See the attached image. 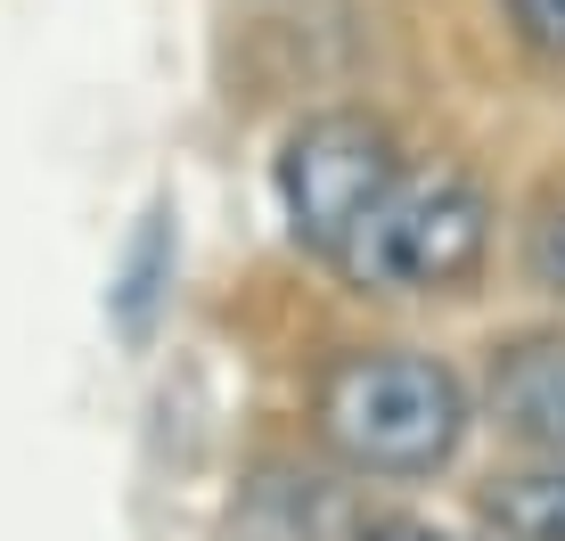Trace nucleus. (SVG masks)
Returning <instances> with one entry per match:
<instances>
[{"label": "nucleus", "mask_w": 565, "mask_h": 541, "mask_svg": "<svg viewBox=\"0 0 565 541\" xmlns=\"http://www.w3.org/2000/svg\"><path fill=\"white\" fill-rule=\"evenodd\" d=\"M411 165L402 140L385 124H369L353 107H328V115H303L279 148V205H287V230H296L303 255H337V238L369 214L394 172Z\"/></svg>", "instance_id": "nucleus-3"}, {"label": "nucleus", "mask_w": 565, "mask_h": 541, "mask_svg": "<svg viewBox=\"0 0 565 541\" xmlns=\"http://www.w3.org/2000/svg\"><path fill=\"white\" fill-rule=\"evenodd\" d=\"M533 279L550 287V296H565V205L533 230Z\"/></svg>", "instance_id": "nucleus-9"}, {"label": "nucleus", "mask_w": 565, "mask_h": 541, "mask_svg": "<svg viewBox=\"0 0 565 541\" xmlns=\"http://www.w3.org/2000/svg\"><path fill=\"white\" fill-rule=\"evenodd\" d=\"M361 500L320 468H287L270 459L238 485V509H230V541H361Z\"/></svg>", "instance_id": "nucleus-5"}, {"label": "nucleus", "mask_w": 565, "mask_h": 541, "mask_svg": "<svg viewBox=\"0 0 565 541\" xmlns=\"http://www.w3.org/2000/svg\"><path fill=\"white\" fill-rule=\"evenodd\" d=\"M164 279H172V214L156 205V214L140 222V238H131V255H124V279H115V328H124L131 344L156 328Z\"/></svg>", "instance_id": "nucleus-7"}, {"label": "nucleus", "mask_w": 565, "mask_h": 541, "mask_svg": "<svg viewBox=\"0 0 565 541\" xmlns=\"http://www.w3.org/2000/svg\"><path fill=\"white\" fill-rule=\"evenodd\" d=\"M483 411L492 427L541 459H565V328H533V337L492 344L483 370Z\"/></svg>", "instance_id": "nucleus-4"}, {"label": "nucleus", "mask_w": 565, "mask_h": 541, "mask_svg": "<svg viewBox=\"0 0 565 541\" xmlns=\"http://www.w3.org/2000/svg\"><path fill=\"white\" fill-rule=\"evenodd\" d=\"M500 25L533 57H557L565 66V0H500Z\"/></svg>", "instance_id": "nucleus-8"}, {"label": "nucleus", "mask_w": 565, "mask_h": 541, "mask_svg": "<svg viewBox=\"0 0 565 541\" xmlns=\"http://www.w3.org/2000/svg\"><path fill=\"white\" fill-rule=\"evenodd\" d=\"M492 255V198L459 165H402L337 238V270L361 296H451Z\"/></svg>", "instance_id": "nucleus-2"}, {"label": "nucleus", "mask_w": 565, "mask_h": 541, "mask_svg": "<svg viewBox=\"0 0 565 541\" xmlns=\"http://www.w3.org/2000/svg\"><path fill=\"white\" fill-rule=\"evenodd\" d=\"M483 526L500 541H565V459H541L516 476H500V485H483Z\"/></svg>", "instance_id": "nucleus-6"}, {"label": "nucleus", "mask_w": 565, "mask_h": 541, "mask_svg": "<svg viewBox=\"0 0 565 541\" xmlns=\"http://www.w3.org/2000/svg\"><path fill=\"white\" fill-rule=\"evenodd\" d=\"M411 541H426V533H411Z\"/></svg>", "instance_id": "nucleus-10"}, {"label": "nucleus", "mask_w": 565, "mask_h": 541, "mask_svg": "<svg viewBox=\"0 0 565 541\" xmlns=\"http://www.w3.org/2000/svg\"><path fill=\"white\" fill-rule=\"evenodd\" d=\"M311 427L353 476L411 485L451 468V452L467 443V385L451 378V361L411 344H353L311 385Z\"/></svg>", "instance_id": "nucleus-1"}]
</instances>
